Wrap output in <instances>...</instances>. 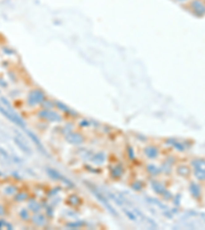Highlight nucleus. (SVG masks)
Segmentation results:
<instances>
[{"label": "nucleus", "instance_id": "nucleus-14", "mask_svg": "<svg viewBox=\"0 0 205 230\" xmlns=\"http://www.w3.org/2000/svg\"><path fill=\"white\" fill-rule=\"evenodd\" d=\"M122 174H123V169H122L121 166L117 165V166H115V167H112L111 175H112V177H113V178H115V179L120 178L121 176H122Z\"/></svg>", "mask_w": 205, "mask_h": 230}, {"label": "nucleus", "instance_id": "nucleus-19", "mask_svg": "<svg viewBox=\"0 0 205 230\" xmlns=\"http://www.w3.org/2000/svg\"><path fill=\"white\" fill-rule=\"evenodd\" d=\"M28 208H29V210H30L31 212H33L34 214L39 213L41 210V206L37 202H35V200H31L28 204Z\"/></svg>", "mask_w": 205, "mask_h": 230}, {"label": "nucleus", "instance_id": "nucleus-17", "mask_svg": "<svg viewBox=\"0 0 205 230\" xmlns=\"http://www.w3.org/2000/svg\"><path fill=\"white\" fill-rule=\"evenodd\" d=\"M147 171H148L149 174L153 175V176H156V175H159L160 173H161L160 168H158L156 165H154V164H149L148 166H147Z\"/></svg>", "mask_w": 205, "mask_h": 230}, {"label": "nucleus", "instance_id": "nucleus-15", "mask_svg": "<svg viewBox=\"0 0 205 230\" xmlns=\"http://www.w3.org/2000/svg\"><path fill=\"white\" fill-rule=\"evenodd\" d=\"M177 172L178 175H181L182 177H188L191 174V170L188 166L186 165H181L177 168Z\"/></svg>", "mask_w": 205, "mask_h": 230}, {"label": "nucleus", "instance_id": "nucleus-21", "mask_svg": "<svg viewBox=\"0 0 205 230\" xmlns=\"http://www.w3.org/2000/svg\"><path fill=\"white\" fill-rule=\"evenodd\" d=\"M3 192L6 196H15L17 194V187L14 186V185H8V186L3 188Z\"/></svg>", "mask_w": 205, "mask_h": 230}, {"label": "nucleus", "instance_id": "nucleus-7", "mask_svg": "<svg viewBox=\"0 0 205 230\" xmlns=\"http://www.w3.org/2000/svg\"><path fill=\"white\" fill-rule=\"evenodd\" d=\"M144 153H145V155L148 159H156L157 156H158L159 151H158V148H157L156 146L149 145V146H146L145 149H144Z\"/></svg>", "mask_w": 205, "mask_h": 230}, {"label": "nucleus", "instance_id": "nucleus-5", "mask_svg": "<svg viewBox=\"0 0 205 230\" xmlns=\"http://www.w3.org/2000/svg\"><path fill=\"white\" fill-rule=\"evenodd\" d=\"M46 170H47V173H48L49 176L51 178H53L54 180H60V181L64 182L65 184L69 185V186H74V184H73L68 178H66L64 175H62L60 172H57L56 170H54V169H50V168H47Z\"/></svg>", "mask_w": 205, "mask_h": 230}, {"label": "nucleus", "instance_id": "nucleus-1", "mask_svg": "<svg viewBox=\"0 0 205 230\" xmlns=\"http://www.w3.org/2000/svg\"><path fill=\"white\" fill-rule=\"evenodd\" d=\"M85 184H87L88 185V187H89V189L91 190V192L94 194V196L97 197V199L100 200V202L104 204V206L106 207V209L107 210H109V212H111V214H113L114 216H117V212H116V210L114 209L113 207L111 206L110 204V203H109V200L106 199V196L102 194L100 190L98 189L97 187L95 186H94V185H91L90 183H85Z\"/></svg>", "mask_w": 205, "mask_h": 230}, {"label": "nucleus", "instance_id": "nucleus-26", "mask_svg": "<svg viewBox=\"0 0 205 230\" xmlns=\"http://www.w3.org/2000/svg\"><path fill=\"white\" fill-rule=\"evenodd\" d=\"M125 215L129 218L130 220H132V221H134L136 222V213H131L130 211H128V210H125Z\"/></svg>", "mask_w": 205, "mask_h": 230}, {"label": "nucleus", "instance_id": "nucleus-30", "mask_svg": "<svg viewBox=\"0 0 205 230\" xmlns=\"http://www.w3.org/2000/svg\"><path fill=\"white\" fill-rule=\"evenodd\" d=\"M1 175H2V174H1V173H0V176H1Z\"/></svg>", "mask_w": 205, "mask_h": 230}, {"label": "nucleus", "instance_id": "nucleus-22", "mask_svg": "<svg viewBox=\"0 0 205 230\" xmlns=\"http://www.w3.org/2000/svg\"><path fill=\"white\" fill-rule=\"evenodd\" d=\"M19 216H20V218H21L22 220H24V221H29V220L31 219L30 210L22 209V210L20 211V213H19Z\"/></svg>", "mask_w": 205, "mask_h": 230}, {"label": "nucleus", "instance_id": "nucleus-16", "mask_svg": "<svg viewBox=\"0 0 205 230\" xmlns=\"http://www.w3.org/2000/svg\"><path fill=\"white\" fill-rule=\"evenodd\" d=\"M14 141H15V144H17V145L19 146V147H20L24 152H26V153H31V149L28 147V145L26 144V143L23 141V140L19 139L18 137H15V138H14Z\"/></svg>", "mask_w": 205, "mask_h": 230}, {"label": "nucleus", "instance_id": "nucleus-8", "mask_svg": "<svg viewBox=\"0 0 205 230\" xmlns=\"http://www.w3.org/2000/svg\"><path fill=\"white\" fill-rule=\"evenodd\" d=\"M67 141L73 143V144H80L84 141L83 137L81 134L79 133H75V132H71L67 135Z\"/></svg>", "mask_w": 205, "mask_h": 230}, {"label": "nucleus", "instance_id": "nucleus-9", "mask_svg": "<svg viewBox=\"0 0 205 230\" xmlns=\"http://www.w3.org/2000/svg\"><path fill=\"white\" fill-rule=\"evenodd\" d=\"M26 133H27V135L30 137V138L32 139V141H33L35 144L37 145V147L39 148V151H41V152H43V153H46V151H45V149L43 148V145H42V143L40 142V140L38 139V137L35 135L34 133H32L31 131H29V130H27L26 131Z\"/></svg>", "mask_w": 205, "mask_h": 230}, {"label": "nucleus", "instance_id": "nucleus-20", "mask_svg": "<svg viewBox=\"0 0 205 230\" xmlns=\"http://www.w3.org/2000/svg\"><path fill=\"white\" fill-rule=\"evenodd\" d=\"M106 159V156L102 152H100V153H95V155H94V156L91 158V161L94 162L95 164H102V163H104Z\"/></svg>", "mask_w": 205, "mask_h": 230}, {"label": "nucleus", "instance_id": "nucleus-28", "mask_svg": "<svg viewBox=\"0 0 205 230\" xmlns=\"http://www.w3.org/2000/svg\"><path fill=\"white\" fill-rule=\"evenodd\" d=\"M5 214V210L4 208H3L2 204H0V216H3Z\"/></svg>", "mask_w": 205, "mask_h": 230}, {"label": "nucleus", "instance_id": "nucleus-12", "mask_svg": "<svg viewBox=\"0 0 205 230\" xmlns=\"http://www.w3.org/2000/svg\"><path fill=\"white\" fill-rule=\"evenodd\" d=\"M32 222L37 226H43L46 223V219L42 214L35 213V215L32 217Z\"/></svg>", "mask_w": 205, "mask_h": 230}, {"label": "nucleus", "instance_id": "nucleus-23", "mask_svg": "<svg viewBox=\"0 0 205 230\" xmlns=\"http://www.w3.org/2000/svg\"><path fill=\"white\" fill-rule=\"evenodd\" d=\"M194 175L198 180L205 181V171L204 170H194Z\"/></svg>", "mask_w": 205, "mask_h": 230}, {"label": "nucleus", "instance_id": "nucleus-4", "mask_svg": "<svg viewBox=\"0 0 205 230\" xmlns=\"http://www.w3.org/2000/svg\"><path fill=\"white\" fill-rule=\"evenodd\" d=\"M39 117L42 118V119L46 120V121H49V122H60V121H62V117L60 116L59 114L56 113V111H52L50 110H47V108H44V110L40 111H39Z\"/></svg>", "mask_w": 205, "mask_h": 230}, {"label": "nucleus", "instance_id": "nucleus-6", "mask_svg": "<svg viewBox=\"0 0 205 230\" xmlns=\"http://www.w3.org/2000/svg\"><path fill=\"white\" fill-rule=\"evenodd\" d=\"M151 185L153 187V190L155 191L156 193L160 194V196H162L164 199L167 200V196H167V194H170V193L166 190V188L164 187V185H163L161 182H159L157 180H153V181H151Z\"/></svg>", "mask_w": 205, "mask_h": 230}, {"label": "nucleus", "instance_id": "nucleus-27", "mask_svg": "<svg viewBox=\"0 0 205 230\" xmlns=\"http://www.w3.org/2000/svg\"><path fill=\"white\" fill-rule=\"evenodd\" d=\"M2 227H7V229H11V225L8 224V223H6L4 220H0V229Z\"/></svg>", "mask_w": 205, "mask_h": 230}, {"label": "nucleus", "instance_id": "nucleus-10", "mask_svg": "<svg viewBox=\"0 0 205 230\" xmlns=\"http://www.w3.org/2000/svg\"><path fill=\"white\" fill-rule=\"evenodd\" d=\"M166 143L169 145H171L172 147L178 149V151H184L186 149V146L184 145V143L178 141V140H177V139H168V140H166Z\"/></svg>", "mask_w": 205, "mask_h": 230}, {"label": "nucleus", "instance_id": "nucleus-29", "mask_svg": "<svg viewBox=\"0 0 205 230\" xmlns=\"http://www.w3.org/2000/svg\"><path fill=\"white\" fill-rule=\"evenodd\" d=\"M128 151H129V156H130V159H133V152H132V149H131L130 147L128 148Z\"/></svg>", "mask_w": 205, "mask_h": 230}, {"label": "nucleus", "instance_id": "nucleus-3", "mask_svg": "<svg viewBox=\"0 0 205 230\" xmlns=\"http://www.w3.org/2000/svg\"><path fill=\"white\" fill-rule=\"evenodd\" d=\"M45 101V95L39 89H34L31 90L28 94V103L34 107V105L43 103Z\"/></svg>", "mask_w": 205, "mask_h": 230}, {"label": "nucleus", "instance_id": "nucleus-25", "mask_svg": "<svg viewBox=\"0 0 205 230\" xmlns=\"http://www.w3.org/2000/svg\"><path fill=\"white\" fill-rule=\"evenodd\" d=\"M131 188H132L133 190H136V191H140L143 189V183L140 181H136L133 182L132 184H131Z\"/></svg>", "mask_w": 205, "mask_h": 230}, {"label": "nucleus", "instance_id": "nucleus-18", "mask_svg": "<svg viewBox=\"0 0 205 230\" xmlns=\"http://www.w3.org/2000/svg\"><path fill=\"white\" fill-rule=\"evenodd\" d=\"M68 203L71 204L72 207H77L81 204V200H80V197L78 196H76V194H72V196H70L68 197Z\"/></svg>", "mask_w": 205, "mask_h": 230}, {"label": "nucleus", "instance_id": "nucleus-2", "mask_svg": "<svg viewBox=\"0 0 205 230\" xmlns=\"http://www.w3.org/2000/svg\"><path fill=\"white\" fill-rule=\"evenodd\" d=\"M0 113H1L4 117L7 118V119L10 121V122L15 123V125L20 126L21 128H25L26 127V123L24 122V120L22 119V118L19 116L18 114H15L12 110L7 111L6 108H4L3 107H1V105H0Z\"/></svg>", "mask_w": 205, "mask_h": 230}, {"label": "nucleus", "instance_id": "nucleus-11", "mask_svg": "<svg viewBox=\"0 0 205 230\" xmlns=\"http://www.w3.org/2000/svg\"><path fill=\"white\" fill-rule=\"evenodd\" d=\"M190 192L196 200H199L201 196V188L197 183L192 182L190 184Z\"/></svg>", "mask_w": 205, "mask_h": 230}, {"label": "nucleus", "instance_id": "nucleus-24", "mask_svg": "<svg viewBox=\"0 0 205 230\" xmlns=\"http://www.w3.org/2000/svg\"><path fill=\"white\" fill-rule=\"evenodd\" d=\"M28 193L26 192H21V193H17L15 196V200H17V202H23V200H28Z\"/></svg>", "mask_w": 205, "mask_h": 230}, {"label": "nucleus", "instance_id": "nucleus-13", "mask_svg": "<svg viewBox=\"0 0 205 230\" xmlns=\"http://www.w3.org/2000/svg\"><path fill=\"white\" fill-rule=\"evenodd\" d=\"M192 166L194 167V170H204L205 171V159H195L192 161Z\"/></svg>", "mask_w": 205, "mask_h": 230}]
</instances>
